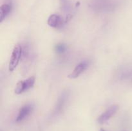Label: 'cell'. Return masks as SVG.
Returning a JSON list of instances; mask_svg holds the SVG:
<instances>
[{"mask_svg": "<svg viewBox=\"0 0 132 131\" xmlns=\"http://www.w3.org/2000/svg\"><path fill=\"white\" fill-rule=\"evenodd\" d=\"M22 55H23V48L21 45L16 44L13 49L10 62H9V69L10 71H13L16 68Z\"/></svg>", "mask_w": 132, "mask_h": 131, "instance_id": "6da1fadb", "label": "cell"}, {"mask_svg": "<svg viewBox=\"0 0 132 131\" xmlns=\"http://www.w3.org/2000/svg\"><path fill=\"white\" fill-rule=\"evenodd\" d=\"M35 81H36V79H35L34 77H29L24 80L19 81L17 83L14 92L16 95H20V94L28 91V89L32 88L34 86Z\"/></svg>", "mask_w": 132, "mask_h": 131, "instance_id": "7a4b0ae2", "label": "cell"}, {"mask_svg": "<svg viewBox=\"0 0 132 131\" xmlns=\"http://www.w3.org/2000/svg\"><path fill=\"white\" fill-rule=\"evenodd\" d=\"M68 97H69V91H64L61 93L54 109L53 115H58L59 113H61L67 104V101H68Z\"/></svg>", "mask_w": 132, "mask_h": 131, "instance_id": "3957f363", "label": "cell"}, {"mask_svg": "<svg viewBox=\"0 0 132 131\" xmlns=\"http://www.w3.org/2000/svg\"><path fill=\"white\" fill-rule=\"evenodd\" d=\"M119 109L117 105H112L107 109L103 114H101L97 118V122L99 124H104L108 121L110 119L112 118L117 113Z\"/></svg>", "mask_w": 132, "mask_h": 131, "instance_id": "277c9868", "label": "cell"}, {"mask_svg": "<svg viewBox=\"0 0 132 131\" xmlns=\"http://www.w3.org/2000/svg\"><path fill=\"white\" fill-rule=\"evenodd\" d=\"M132 76V66L124 65L119 68L116 71V77L117 80H125Z\"/></svg>", "mask_w": 132, "mask_h": 131, "instance_id": "5b68a950", "label": "cell"}, {"mask_svg": "<svg viewBox=\"0 0 132 131\" xmlns=\"http://www.w3.org/2000/svg\"><path fill=\"white\" fill-rule=\"evenodd\" d=\"M33 109L34 106L32 104H26V105H23L19 110L18 115L15 119L16 122H20L25 119L27 116H28L31 114Z\"/></svg>", "mask_w": 132, "mask_h": 131, "instance_id": "8992f818", "label": "cell"}, {"mask_svg": "<svg viewBox=\"0 0 132 131\" xmlns=\"http://www.w3.org/2000/svg\"><path fill=\"white\" fill-rule=\"evenodd\" d=\"M88 62L87 61L81 62V63L77 64L74 68L73 71L68 75V78L74 79L79 77L84 71L86 69V68L88 66Z\"/></svg>", "mask_w": 132, "mask_h": 131, "instance_id": "52a82bcc", "label": "cell"}, {"mask_svg": "<svg viewBox=\"0 0 132 131\" xmlns=\"http://www.w3.org/2000/svg\"><path fill=\"white\" fill-rule=\"evenodd\" d=\"M47 23L50 27L54 28H59L64 24L63 18L57 14H52L48 19Z\"/></svg>", "mask_w": 132, "mask_h": 131, "instance_id": "ba28073f", "label": "cell"}, {"mask_svg": "<svg viewBox=\"0 0 132 131\" xmlns=\"http://www.w3.org/2000/svg\"><path fill=\"white\" fill-rule=\"evenodd\" d=\"M12 10L11 5L9 4H3L0 7V22L2 23L3 21L6 17Z\"/></svg>", "mask_w": 132, "mask_h": 131, "instance_id": "9c48e42d", "label": "cell"}, {"mask_svg": "<svg viewBox=\"0 0 132 131\" xmlns=\"http://www.w3.org/2000/svg\"><path fill=\"white\" fill-rule=\"evenodd\" d=\"M55 50L58 54H63L67 50V46L63 43H59L55 45Z\"/></svg>", "mask_w": 132, "mask_h": 131, "instance_id": "30bf717a", "label": "cell"}, {"mask_svg": "<svg viewBox=\"0 0 132 131\" xmlns=\"http://www.w3.org/2000/svg\"><path fill=\"white\" fill-rule=\"evenodd\" d=\"M61 1V8L63 11L68 12L70 10V5L68 0H60Z\"/></svg>", "mask_w": 132, "mask_h": 131, "instance_id": "8fae6325", "label": "cell"}, {"mask_svg": "<svg viewBox=\"0 0 132 131\" xmlns=\"http://www.w3.org/2000/svg\"><path fill=\"white\" fill-rule=\"evenodd\" d=\"M100 131H106V130L105 129H104V128H101Z\"/></svg>", "mask_w": 132, "mask_h": 131, "instance_id": "7c38bea8", "label": "cell"}]
</instances>
